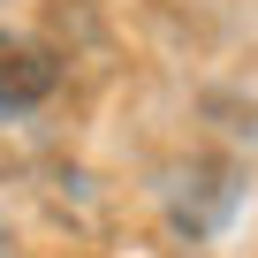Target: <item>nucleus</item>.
Returning a JSON list of instances; mask_svg holds the SVG:
<instances>
[{
  "instance_id": "2",
  "label": "nucleus",
  "mask_w": 258,
  "mask_h": 258,
  "mask_svg": "<svg viewBox=\"0 0 258 258\" xmlns=\"http://www.w3.org/2000/svg\"><path fill=\"white\" fill-rule=\"evenodd\" d=\"M0 258H8V250H0Z\"/></svg>"
},
{
  "instance_id": "1",
  "label": "nucleus",
  "mask_w": 258,
  "mask_h": 258,
  "mask_svg": "<svg viewBox=\"0 0 258 258\" xmlns=\"http://www.w3.org/2000/svg\"><path fill=\"white\" fill-rule=\"evenodd\" d=\"M53 84H61V61L46 46L0 31V121H8V114H31L38 99H53Z\"/></svg>"
}]
</instances>
